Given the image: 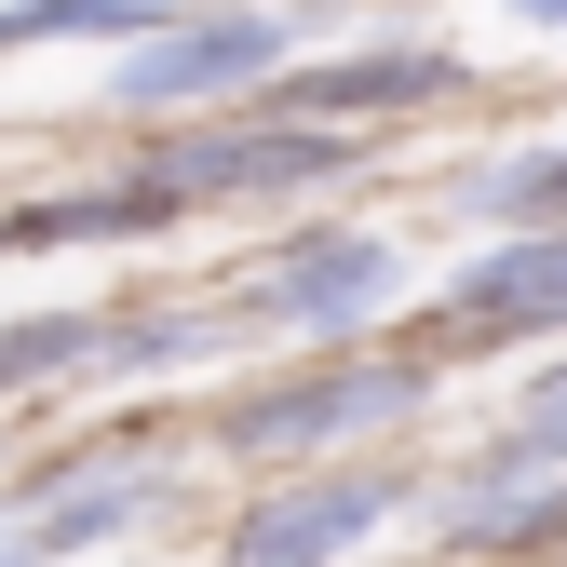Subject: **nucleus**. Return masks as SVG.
<instances>
[{
  "label": "nucleus",
  "mask_w": 567,
  "mask_h": 567,
  "mask_svg": "<svg viewBox=\"0 0 567 567\" xmlns=\"http://www.w3.org/2000/svg\"><path fill=\"white\" fill-rule=\"evenodd\" d=\"M419 405H433V351L351 338V351H298L284 379L230 392V405H217V446H230L244 473H324V460H351V446L405 433Z\"/></svg>",
  "instance_id": "obj_1"
},
{
  "label": "nucleus",
  "mask_w": 567,
  "mask_h": 567,
  "mask_svg": "<svg viewBox=\"0 0 567 567\" xmlns=\"http://www.w3.org/2000/svg\"><path fill=\"white\" fill-rule=\"evenodd\" d=\"M460 95V54L446 41H365V54H324V68H284L257 95L270 122H311V135H379L405 109H446Z\"/></svg>",
  "instance_id": "obj_7"
},
{
  "label": "nucleus",
  "mask_w": 567,
  "mask_h": 567,
  "mask_svg": "<svg viewBox=\"0 0 567 567\" xmlns=\"http://www.w3.org/2000/svg\"><path fill=\"white\" fill-rule=\"evenodd\" d=\"M460 217L473 230H567V150H501L460 176Z\"/></svg>",
  "instance_id": "obj_11"
},
{
  "label": "nucleus",
  "mask_w": 567,
  "mask_h": 567,
  "mask_svg": "<svg viewBox=\"0 0 567 567\" xmlns=\"http://www.w3.org/2000/svg\"><path fill=\"white\" fill-rule=\"evenodd\" d=\"M392 514H405L392 460H324V473L257 486V501L230 514V540H217V567H338V554H365Z\"/></svg>",
  "instance_id": "obj_5"
},
{
  "label": "nucleus",
  "mask_w": 567,
  "mask_h": 567,
  "mask_svg": "<svg viewBox=\"0 0 567 567\" xmlns=\"http://www.w3.org/2000/svg\"><path fill=\"white\" fill-rule=\"evenodd\" d=\"M527 405H567V351H554V365H540V379H527Z\"/></svg>",
  "instance_id": "obj_14"
},
{
  "label": "nucleus",
  "mask_w": 567,
  "mask_h": 567,
  "mask_svg": "<svg viewBox=\"0 0 567 567\" xmlns=\"http://www.w3.org/2000/svg\"><path fill=\"white\" fill-rule=\"evenodd\" d=\"M0 567H54V540H41V514H14V501H0Z\"/></svg>",
  "instance_id": "obj_12"
},
{
  "label": "nucleus",
  "mask_w": 567,
  "mask_h": 567,
  "mask_svg": "<svg viewBox=\"0 0 567 567\" xmlns=\"http://www.w3.org/2000/svg\"><path fill=\"white\" fill-rule=\"evenodd\" d=\"M150 28H176V0H0V54H54V41L135 54Z\"/></svg>",
  "instance_id": "obj_9"
},
{
  "label": "nucleus",
  "mask_w": 567,
  "mask_h": 567,
  "mask_svg": "<svg viewBox=\"0 0 567 567\" xmlns=\"http://www.w3.org/2000/svg\"><path fill=\"white\" fill-rule=\"evenodd\" d=\"M405 298V244H379V230H338V217H311V230H284L257 270H244V324L257 338H298V351H351L379 311Z\"/></svg>",
  "instance_id": "obj_3"
},
{
  "label": "nucleus",
  "mask_w": 567,
  "mask_h": 567,
  "mask_svg": "<svg viewBox=\"0 0 567 567\" xmlns=\"http://www.w3.org/2000/svg\"><path fill=\"white\" fill-rule=\"evenodd\" d=\"M189 230V203L163 176H95V189H41V203H0V257H54V244H163Z\"/></svg>",
  "instance_id": "obj_8"
},
{
  "label": "nucleus",
  "mask_w": 567,
  "mask_h": 567,
  "mask_svg": "<svg viewBox=\"0 0 567 567\" xmlns=\"http://www.w3.org/2000/svg\"><path fill=\"white\" fill-rule=\"evenodd\" d=\"M501 14H514V28H567V0H501Z\"/></svg>",
  "instance_id": "obj_13"
},
{
  "label": "nucleus",
  "mask_w": 567,
  "mask_h": 567,
  "mask_svg": "<svg viewBox=\"0 0 567 567\" xmlns=\"http://www.w3.org/2000/svg\"><path fill=\"white\" fill-rule=\"evenodd\" d=\"M351 163H365V135H311V122H270V109H203V122H163L150 163L189 217L203 203H298V189H338Z\"/></svg>",
  "instance_id": "obj_4"
},
{
  "label": "nucleus",
  "mask_w": 567,
  "mask_h": 567,
  "mask_svg": "<svg viewBox=\"0 0 567 567\" xmlns=\"http://www.w3.org/2000/svg\"><path fill=\"white\" fill-rule=\"evenodd\" d=\"M54 379H109V311H14L0 324V392H54Z\"/></svg>",
  "instance_id": "obj_10"
},
{
  "label": "nucleus",
  "mask_w": 567,
  "mask_h": 567,
  "mask_svg": "<svg viewBox=\"0 0 567 567\" xmlns=\"http://www.w3.org/2000/svg\"><path fill=\"white\" fill-rule=\"evenodd\" d=\"M284 68H298V54H284L270 0H176V28H150L109 68V109L163 135V122H203V109H257Z\"/></svg>",
  "instance_id": "obj_2"
},
{
  "label": "nucleus",
  "mask_w": 567,
  "mask_h": 567,
  "mask_svg": "<svg viewBox=\"0 0 567 567\" xmlns=\"http://www.w3.org/2000/svg\"><path fill=\"white\" fill-rule=\"evenodd\" d=\"M527 338H567V230H501V244L433 298V365L527 351Z\"/></svg>",
  "instance_id": "obj_6"
},
{
  "label": "nucleus",
  "mask_w": 567,
  "mask_h": 567,
  "mask_svg": "<svg viewBox=\"0 0 567 567\" xmlns=\"http://www.w3.org/2000/svg\"><path fill=\"white\" fill-rule=\"evenodd\" d=\"M540 567H567V554H540Z\"/></svg>",
  "instance_id": "obj_15"
}]
</instances>
